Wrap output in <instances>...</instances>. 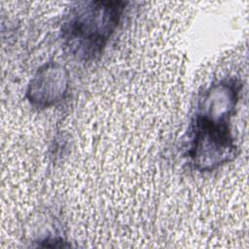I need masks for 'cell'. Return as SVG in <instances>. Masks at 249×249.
I'll use <instances>...</instances> for the list:
<instances>
[{
    "label": "cell",
    "instance_id": "6da1fadb",
    "mask_svg": "<svg viewBox=\"0 0 249 249\" xmlns=\"http://www.w3.org/2000/svg\"><path fill=\"white\" fill-rule=\"evenodd\" d=\"M242 85L235 78L212 84L200 95L190 128L187 155L195 169L212 171L236 154L231 119Z\"/></svg>",
    "mask_w": 249,
    "mask_h": 249
},
{
    "label": "cell",
    "instance_id": "7a4b0ae2",
    "mask_svg": "<svg viewBox=\"0 0 249 249\" xmlns=\"http://www.w3.org/2000/svg\"><path fill=\"white\" fill-rule=\"evenodd\" d=\"M125 5L123 1L75 3L60 29L63 46L70 55L82 61L98 56L117 29Z\"/></svg>",
    "mask_w": 249,
    "mask_h": 249
},
{
    "label": "cell",
    "instance_id": "3957f363",
    "mask_svg": "<svg viewBox=\"0 0 249 249\" xmlns=\"http://www.w3.org/2000/svg\"><path fill=\"white\" fill-rule=\"evenodd\" d=\"M67 89L66 71L57 64H46L30 82L27 90L29 102L37 108H48L63 98Z\"/></svg>",
    "mask_w": 249,
    "mask_h": 249
}]
</instances>
